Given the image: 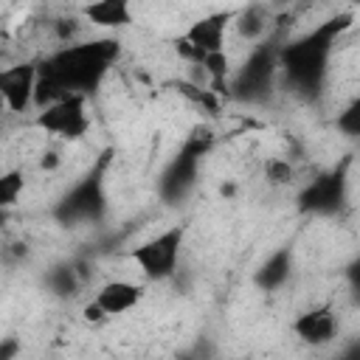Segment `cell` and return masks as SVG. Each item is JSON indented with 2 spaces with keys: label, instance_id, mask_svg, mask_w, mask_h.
<instances>
[{
  "label": "cell",
  "instance_id": "cell-15",
  "mask_svg": "<svg viewBox=\"0 0 360 360\" xmlns=\"http://www.w3.org/2000/svg\"><path fill=\"white\" fill-rule=\"evenodd\" d=\"M42 284H45V290H48L51 295H56V298H73V295L82 290L84 278H82L76 262H56V264H51V267L45 270Z\"/></svg>",
  "mask_w": 360,
  "mask_h": 360
},
{
  "label": "cell",
  "instance_id": "cell-14",
  "mask_svg": "<svg viewBox=\"0 0 360 360\" xmlns=\"http://www.w3.org/2000/svg\"><path fill=\"white\" fill-rule=\"evenodd\" d=\"M82 17L104 31H121L132 22V0H90Z\"/></svg>",
  "mask_w": 360,
  "mask_h": 360
},
{
  "label": "cell",
  "instance_id": "cell-17",
  "mask_svg": "<svg viewBox=\"0 0 360 360\" xmlns=\"http://www.w3.org/2000/svg\"><path fill=\"white\" fill-rule=\"evenodd\" d=\"M335 129L346 138H360V93L338 112L335 118Z\"/></svg>",
  "mask_w": 360,
  "mask_h": 360
},
{
  "label": "cell",
  "instance_id": "cell-2",
  "mask_svg": "<svg viewBox=\"0 0 360 360\" xmlns=\"http://www.w3.org/2000/svg\"><path fill=\"white\" fill-rule=\"evenodd\" d=\"M352 22H354V11H338L323 22H318L315 28L304 31L301 37L281 42V53H278L281 76L295 96L315 98L323 90L332 53L340 37L352 28Z\"/></svg>",
  "mask_w": 360,
  "mask_h": 360
},
{
  "label": "cell",
  "instance_id": "cell-23",
  "mask_svg": "<svg viewBox=\"0 0 360 360\" xmlns=\"http://www.w3.org/2000/svg\"><path fill=\"white\" fill-rule=\"evenodd\" d=\"M59 166V155L56 152H45L42 155V169H56Z\"/></svg>",
  "mask_w": 360,
  "mask_h": 360
},
{
  "label": "cell",
  "instance_id": "cell-16",
  "mask_svg": "<svg viewBox=\"0 0 360 360\" xmlns=\"http://www.w3.org/2000/svg\"><path fill=\"white\" fill-rule=\"evenodd\" d=\"M267 22H270L267 8L259 6V3H253V6L242 8L239 14H233V28H236V34H239L242 39H248V42L264 39V37H267Z\"/></svg>",
  "mask_w": 360,
  "mask_h": 360
},
{
  "label": "cell",
  "instance_id": "cell-6",
  "mask_svg": "<svg viewBox=\"0 0 360 360\" xmlns=\"http://www.w3.org/2000/svg\"><path fill=\"white\" fill-rule=\"evenodd\" d=\"M352 155H343L335 166L318 172L295 197V205L307 217H338L349 202Z\"/></svg>",
  "mask_w": 360,
  "mask_h": 360
},
{
  "label": "cell",
  "instance_id": "cell-24",
  "mask_svg": "<svg viewBox=\"0 0 360 360\" xmlns=\"http://www.w3.org/2000/svg\"><path fill=\"white\" fill-rule=\"evenodd\" d=\"M346 357H357V360H360V338L354 340V346L346 349Z\"/></svg>",
  "mask_w": 360,
  "mask_h": 360
},
{
  "label": "cell",
  "instance_id": "cell-13",
  "mask_svg": "<svg viewBox=\"0 0 360 360\" xmlns=\"http://www.w3.org/2000/svg\"><path fill=\"white\" fill-rule=\"evenodd\" d=\"M233 25V11H211L191 22V28L183 34L194 48L211 53V51H225V34Z\"/></svg>",
  "mask_w": 360,
  "mask_h": 360
},
{
  "label": "cell",
  "instance_id": "cell-8",
  "mask_svg": "<svg viewBox=\"0 0 360 360\" xmlns=\"http://www.w3.org/2000/svg\"><path fill=\"white\" fill-rule=\"evenodd\" d=\"M34 127L42 132L62 138V141H79L90 129V112H87V96H62L59 101L42 107L34 118Z\"/></svg>",
  "mask_w": 360,
  "mask_h": 360
},
{
  "label": "cell",
  "instance_id": "cell-1",
  "mask_svg": "<svg viewBox=\"0 0 360 360\" xmlns=\"http://www.w3.org/2000/svg\"><path fill=\"white\" fill-rule=\"evenodd\" d=\"M121 59V42L115 37H98L87 42H70L51 56L39 59L34 107L42 110L62 96H93L107 79L110 68Z\"/></svg>",
  "mask_w": 360,
  "mask_h": 360
},
{
  "label": "cell",
  "instance_id": "cell-11",
  "mask_svg": "<svg viewBox=\"0 0 360 360\" xmlns=\"http://www.w3.org/2000/svg\"><path fill=\"white\" fill-rule=\"evenodd\" d=\"M146 295V287L138 281H127V278H112L104 281L96 290V304L104 309L107 318H118L127 315L129 309H135Z\"/></svg>",
  "mask_w": 360,
  "mask_h": 360
},
{
  "label": "cell",
  "instance_id": "cell-12",
  "mask_svg": "<svg viewBox=\"0 0 360 360\" xmlns=\"http://www.w3.org/2000/svg\"><path fill=\"white\" fill-rule=\"evenodd\" d=\"M292 270H295V248L281 245L253 270V284L262 292H278L290 281Z\"/></svg>",
  "mask_w": 360,
  "mask_h": 360
},
{
  "label": "cell",
  "instance_id": "cell-10",
  "mask_svg": "<svg viewBox=\"0 0 360 360\" xmlns=\"http://www.w3.org/2000/svg\"><path fill=\"white\" fill-rule=\"evenodd\" d=\"M292 332L307 346H326L338 335V315L329 304L309 307L292 321Z\"/></svg>",
  "mask_w": 360,
  "mask_h": 360
},
{
  "label": "cell",
  "instance_id": "cell-7",
  "mask_svg": "<svg viewBox=\"0 0 360 360\" xmlns=\"http://www.w3.org/2000/svg\"><path fill=\"white\" fill-rule=\"evenodd\" d=\"M186 242V228L183 225H172L143 242H138L129 250V259L135 262V267L141 270V276L146 281H169L177 273L180 264V250Z\"/></svg>",
  "mask_w": 360,
  "mask_h": 360
},
{
  "label": "cell",
  "instance_id": "cell-25",
  "mask_svg": "<svg viewBox=\"0 0 360 360\" xmlns=\"http://www.w3.org/2000/svg\"><path fill=\"white\" fill-rule=\"evenodd\" d=\"M219 194H222V197H233V194H236V186H233V183H225V186L219 188Z\"/></svg>",
  "mask_w": 360,
  "mask_h": 360
},
{
  "label": "cell",
  "instance_id": "cell-22",
  "mask_svg": "<svg viewBox=\"0 0 360 360\" xmlns=\"http://www.w3.org/2000/svg\"><path fill=\"white\" fill-rule=\"evenodd\" d=\"M17 352H20V346L14 343V338H6L3 346H0V360H11Z\"/></svg>",
  "mask_w": 360,
  "mask_h": 360
},
{
  "label": "cell",
  "instance_id": "cell-20",
  "mask_svg": "<svg viewBox=\"0 0 360 360\" xmlns=\"http://www.w3.org/2000/svg\"><path fill=\"white\" fill-rule=\"evenodd\" d=\"M343 276H346V284H349V290H352V295L360 301V253L343 267Z\"/></svg>",
  "mask_w": 360,
  "mask_h": 360
},
{
  "label": "cell",
  "instance_id": "cell-9",
  "mask_svg": "<svg viewBox=\"0 0 360 360\" xmlns=\"http://www.w3.org/2000/svg\"><path fill=\"white\" fill-rule=\"evenodd\" d=\"M39 62H17L0 70V96L11 112H25L34 107Z\"/></svg>",
  "mask_w": 360,
  "mask_h": 360
},
{
  "label": "cell",
  "instance_id": "cell-26",
  "mask_svg": "<svg viewBox=\"0 0 360 360\" xmlns=\"http://www.w3.org/2000/svg\"><path fill=\"white\" fill-rule=\"evenodd\" d=\"M349 3H360V0H349Z\"/></svg>",
  "mask_w": 360,
  "mask_h": 360
},
{
  "label": "cell",
  "instance_id": "cell-21",
  "mask_svg": "<svg viewBox=\"0 0 360 360\" xmlns=\"http://www.w3.org/2000/svg\"><path fill=\"white\" fill-rule=\"evenodd\" d=\"M104 318H107V315H104V309H101V307L96 304V298H93V301L84 307V321H90V323H98V321H104Z\"/></svg>",
  "mask_w": 360,
  "mask_h": 360
},
{
  "label": "cell",
  "instance_id": "cell-19",
  "mask_svg": "<svg viewBox=\"0 0 360 360\" xmlns=\"http://www.w3.org/2000/svg\"><path fill=\"white\" fill-rule=\"evenodd\" d=\"M264 174H267V183H273V186H287V183L292 180V166H290L287 160L276 158V160H270V163L264 166Z\"/></svg>",
  "mask_w": 360,
  "mask_h": 360
},
{
  "label": "cell",
  "instance_id": "cell-5",
  "mask_svg": "<svg viewBox=\"0 0 360 360\" xmlns=\"http://www.w3.org/2000/svg\"><path fill=\"white\" fill-rule=\"evenodd\" d=\"M278 53H281V42L276 37H264L253 42L250 53L231 73L228 96L239 104H264L273 96L276 79L281 73Z\"/></svg>",
  "mask_w": 360,
  "mask_h": 360
},
{
  "label": "cell",
  "instance_id": "cell-3",
  "mask_svg": "<svg viewBox=\"0 0 360 360\" xmlns=\"http://www.w3.org/2000/svg\"><path fill=\"white\" fill-rule=\"evenodd\" d=\"M112 163V149H104L93 166L76 177V183H70L65 188V194L53 202L51 217L62 225V228H79V225H93L101 222L107 214V172Z\"/></svg>",
  "mask_w": 360,
  "mask_h": 360
},
{
  "label": "cell",
  "instance_id": "cell-18",
  "mask_svg": "<svg viewBox=\"0 0 360 360\" xmlns=\"http://www.w3.org/2000/svg\"><path fill=\"white\" fill-rule=\"evenodd\" d=\"M22 186H25L22 169H8V172H3V177H0V205H3V208H11V205L20 200Z\"/></svg>",
  "mask_w": 360,
  "mask_h": 360
},
{
  "label": "cell",
  "instance_id": "cell-4",
  "mask_svg": "<svg viewBox=\"0 0 360 360\" xmlns=\"http://www.w3.org/2000/svg\"><path fill=\"white\" fill-rule=\"evenodd\" d=\"M211 146H214V132L205 127H194L180 143V149L166 160V166L158 174V197L166 205H180L188 200V194L197 188L200 169Z\"/></svg>",
  "mask_w": 360,
  "mask_h": 360
}]
</instances>
